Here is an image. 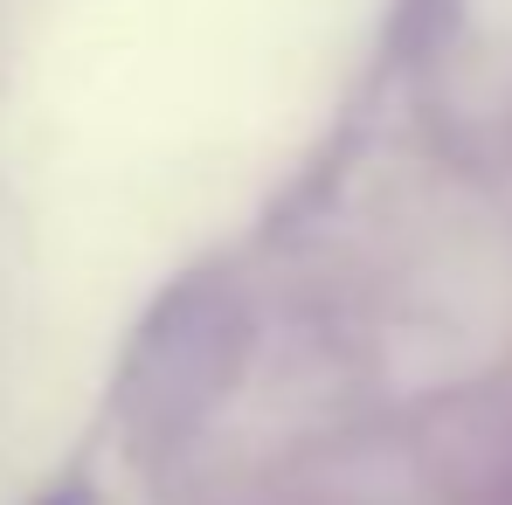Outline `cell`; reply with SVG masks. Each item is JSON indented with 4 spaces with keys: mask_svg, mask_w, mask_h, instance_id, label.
<instances>
[{
    "mask_svg": "<svg viewBox=\"0 0 512 505\" xmlns=\"http://www.w3.org/2000/svg\"><path fill=\"white\" fill-rule=\"evenodd\" d=\"M56 505H70V499H56Z\"/></svg>",
    "mask_w": 512,
    "mask_h": 505,
    "instance_id": "1",
    "label": "cell"
}]
</instances>
